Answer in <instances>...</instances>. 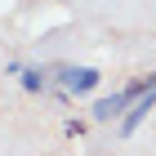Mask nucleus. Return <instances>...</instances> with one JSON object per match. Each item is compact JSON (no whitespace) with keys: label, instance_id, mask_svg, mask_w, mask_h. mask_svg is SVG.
<instances>
[{"label":"nucleus","instance_id":"nucleus-1","mask_svg":"<svg viewBox=\"0 0 156 156\" xmlns=\"http://www.w3.org/2000/svg\"><path fill=\"white\" fill-rule=\"evenodd\" d=\"M156 107V76L152 80H147V89H143V98H138V103H134L129 112H125V116H120V134H125V138H129L134 129H138V125H143L147 120V112Z\"/></svg>","mask_w":156,"mask_h":156},{"label":"nucleus","instance_id":"nucleus-3","mask_svg":"<svg viewBox=\"0 0 156 156\" xmlns=\"http://www.w3.org/2000/svg\"><path fill=\"white\" fill-rule=\"evenodd\" d=\"M23 89H31V94H45V89H49V76L40 72V67H23Z\"/></svg>","mask_w":156,"mask_h":156},{"label":"nucleus","instance_id":"nucleus-2","mask_svg":"<svg viewBox=\"0 0 156 156\" xmlns=\"http://www.w3.org/2000/svg\"><path fill=\"white\" fill-rule=\"evenodd\" d=\"M58 80H62V89H67V94H89V89H98V80H103V76H98L94 67H62Z\"/></svg>","mask_w":156,"mask_h":156}]
</instances>
